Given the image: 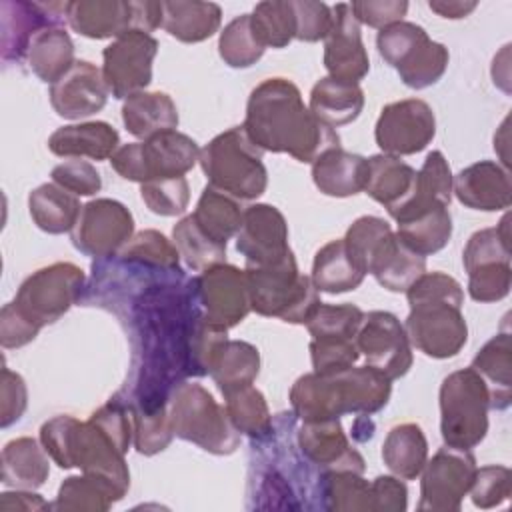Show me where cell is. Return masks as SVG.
I'll return each mask as SVG.
<instances>
[{"label": "cell", "instance_id": "obj_10", "mask_svg": "<svg viewBox=\"0 0 512 512\" xmlns=\"http://www.w3.org/2000/svg\"><path fill=\"white\" fill-rule=\"evenodd\" d=\"M84 272L72 262H54L32 272L18 288L12 304L36 326L62 318L78 300L84 288Z\"/></svg>", "mask_w": 512, "mask_h": 512}, {"label": "cell", "instance_id": "obj_12", "mask_svg": "<svg viewBox=\"0 0 512 512\" xmlns=\"http://www.w3.org/2000/svg\"><path fill=\"white\" fill-rule=\"evenodd\" d=\"M470 450L446 446L426 460L420 476V512H458L476 474Z\"/></svg>", "mask_w": 512, "mask_h": 512}, {"label": "cell", "instance_id": "obj_45", "mask_svg": "<svg viewBox=\"0 0 512 512\" xmlns=\"http://www.w3.org/2000/svg\"><path fill=\"white\" fill-rule=\"evenodd\" d=\"M134 422V448L144 456H154L162 452L174 438L170 424L168 402L144 404L138 402L130 406Z\"/></svg>", "mask_w": 512, "mask_h": 512}, {"label": "cell", "instance_id": "obj_6", "mask_svg": "<svg viewBox=\"0 0 512 512\" xmlns=\"http://www.w3.org/2000/svg\"><path fill=\"white\" fill-rule=\"evenodd\" d=\"M250 306L256 314L280 318L288 324H306L320 304L310 276L298 270L294 252L270 266L246 268Z\"/></svg>", "mask_w": 512, "mask_h": 512}, {"label": "cell", "instance_id": "obj_4", "mask_svg": "<svg viewBox=\"0 0 512 512\" xmlns=\"http://www.w3.org/2000/svg\"><path fill=\"white\" fill-rule=\"evenodd\" d=\"M40 444L60 468H80L84 474L106 480L124 498L130 488V472L124 452L90 418L54 416L40 428Z\"/></svg>", "mask_w": 512, "mask_h": 512}, {"label": "cell", "instance_id": "obj_21", "mask_svg": "<svg viewBox=\"0 0 512 512\" xmlns=\"http://www.w3.org/2000/svg\"><path fill=\"white\" fill-rule=\"evenodd\" d=\"M108 86L102 70L88 60H76L74 66L50 86V104L66 120H80L100 112L108 100Z\"/></svg>", "mask_w": 512, "mask_h": 512}, {"label": "cell", "instance_id": "obj_1", "mask_svg": "<svg viewBox=\"0 0 512 512\" xmlns=\"http://www.w3.org/2000/svg\"><path fill=\"white\" fill-rule=\"evenodd\" d=\"M242 128L260 150L286 152L308 164L340 146L336 130L310 112L298 86L288 78H266L250 92Z\"/></svg>", "mask_w": 512, "mask_h": 512}, {"label": "cell", "instance_id": "obj_58", "mask_svg": "<svg viewBox=\"0 0 512 512\" xmlns=\"http://www.w3.org/2000/svg\"><path fill=\"white\" fill-rule=\"evenodd\" d=\"M52 182L76 196H92L100 192V172L86 160H66L52 168Z\"/></svg>", "mask_w": 512, "mask_h": 512}, {"label": "cell", "instance_id": "obj_38", "mask_svg": "<svg viewBox=\"0 0 512 512\" xmlns=\"http://www.w3.org/2000/svg\"><path fill=\"white\" fill-rule=\"evenodd\" d=\"M242 214L244 210H240L236 198L222 190L206 186L196 202L192 218L206 236L226 246V242L238 234Z\"/></svg>", "mask_w": 512, "mask_h": 512}, {"label": "cell", "instance_id": "obj_25", "mask_svg": "<svg viewBox=\"0 0 512 512\" xmlns=\"http://www.w3.org/2000/svg\"><path fill=\"white\" fill-rule=\"evenodd\" d=\"M368 158L338 148H330L312 162L314 186L334 198L354 196L364 190Z\"/></svg>", "mask_w": 512, "mask_h": 512}, {"label": "cell", "instance_id": "obj_52", "mask_svg": "<svg viewBox=\"0 0 512 512\" xmlns=\"http://www.w3.org/2000/svg\"><path fill=\"white\" fill-rule=\"evenodd\" d=\"M140 196L150 212L158 216H178L188 208L190 186L184 176L154 178L140 184Z\"/></svg>", "mask_w": 512, "mask_h": 512}, {"label": "cell", "instance_id": "obj_33", "mask_svg": "<svg viewBox=\"0 0 512 512\" xmlns=\"http://www.w3.org/2000/svg\"><path fill=\"white\" fill-rule=\"evenodd\" d=\"M472 368L486 382L490 392V408L504 410L510 406L512 386V342L508 332L492 336L474 356Z\"/></svg>", "mask_w": 512, "mask_h": 512}, {"label": "cell", "instance_id": "obj_61", "mask_svg": "<svg viewBox=\"0 0 512 512\" xmlns=\"http://www.w3.org/2000/svg\"><path fill=\"white\" fill-rule=\"evenodd\" d=\"M40 332L32 320H28L12 302L0 310V344L2 348H22L32 342Z\"/></svg>", "mask_w": 512, "mask_h": 512}, {"label": "cell", "instance_id": "obj_35", "mask_svg": "<svg viewBox=\"0 0 512 512\" xmlns=\"http://www.w3.org/2000/svg\"><path fill=\"white\" fill-rule=\"evenodd\" d=\"M382 460L400 480H416L428 460V442L422 428L414 422L394 426L384 438Z\"/></svg>", "mask_w": 512, "mask_h": 512}, {"label": "cell", "instance_id": "obj_9", "mask_svg": "<svg viewBox=\"0 0 512 512\" xmlns=\"http://www.w3.org/2000/svg\"><path fill=\"white\" fill-rule=\"evenodd\" d=\"M200 158L198 144L178 132H160L142 142L122 144L110 158L112 168L130 182H148L154 178H176L190 172Z\"/></svg>", "mask_w": 512, "mask_h": 512}, {"label": "cell", "instance_id": "obj_27", "mask_svg": "<svg viewBox=\"0 0 512 512\" xmlns=\"http://www.w3.org/2000/svg\"><path fill=\"white\" fill-rule=\"evenodd\" d=\"M416 184V170L390 154H376L368 158V174L364 192L382 204L388 214L394 212L412 194Z\"/></svg>", "mask_w": 512, "mask_h": 512}, {"label": "cell", "instance_id": "obj_49", "mask_svg": "<svg viewBox=\"0 0 512 512\" xmlns=\"http://www.w3.org/2000/svg\"><path fill=\"white\" fill-rule=\"evenodd\" d=\"M364 312L354 304H324L320 302L306 328L314 340H356Z\"/></svg>", "mask_w": 512, "mask_h": 512}, {"label": "cell", "instance_id": "obj_54", "mask_svg": "<svg viewBox=\"0 0 512 512\" xmlns=\"http://www.w3.org/2000/svg\"><path fill=\"white\" fill-rule=\"evenodd\" d=\"M510 482H512V474H510V468L506 466L490 464V466L476 468L474 482L470 486L472 504L482 510L504 504L512 492Z\"/></svg>", "mask_w": 512, "mask_h": 512}, {"label": "cell", "instance_id": "obj_29", "mask_svg": "<svg viewBox=\"0 0 512 512\" xmlns=\"http://www.w3.org/2000/svg\"><path fill=\"white\" fill-rule=\"evenodd\" d=\"M122 122L126 130L148 140L160 132L176 130L178 110L174 100L166 92H136L122 104Z\"/></svg>", "mask_w": 512, "mask_h": 512}, {"label": "cell", "instance_id": "obj_44", "mask_svg": "<svg viewBox=\"0 0 512 512\" xmlns=\"http://www.w3.org/2000/svg\"><path fill=\"white\" fill-rule=\"evenodd\" d=\"M172 240L178 254L184 258L188 268L202 272L210 266L222 264L226 260V246L214 242L206 236L200 226L194 222L192 214L184 216L172 228Z\"/></svg>", "mask_w": 512, "mask_h": 512}, {"label": "cell", "instance_id": "obj_37", "mask_svg": "<svg viewBox=\"0 0 512 512\" xmlns=\"http://www.w3.org/2000/svg\"><path fill=\"white\" fill-rule=\"evenodd\" d=\"M426 272V258L410 250L394 232L374 258L368 274L390 292H406Z\"/></svg>", "mask_w": 512, "mask_h": 512}, {"label": "cell", "instance_id": "obj_47", "mask_svg": "<svg viewBox=\"0 0 512 512\" xmlns=\"http://www.w3.org/2000/svg\"><path fill=\"white\" fill-rule=\"evenodd\" d=\"M448 60V48L428 38L396 68V72L408 88L422 90L436 84L444 76Z\"/></svg>", "mask_w": 512, "mask_h": 512}, {"label": "cell", "instance_id": "obj_40", "mask_svg": "<svg viewBox=\"0 0 512 512\" xmlns=\"http://www.w3.org/2000/svg\"><path fill=\"white\" fill-rule=\"evenodd\" d=\"M258 372H260L258 348L244 340H226L210 366V376L214 378L222 396L252 384Z\"/></svg>", "mask_w": 512, "mask_h": 512}, {"label": "cell", "instance_id": "obj_63", "mask_svg": "<svg viewBox=\"0 0 512 512\" xmlns=\"http://www.w3.org/2000/svg\"><path fill=\"white\" fill-rule=\"evenodd\" d=\"M52 504H48L40 494H34L32 490H18L14 492H2L0 494V510L2 512H14V510H50Z\"/></svg>", "mask_w": 512, "mask_h": 512}, {"label": "cell", "instance_id": "obj_36", "mask_svg": "<svg viewBox=\"0 0 512 512\" xmlns=\"http://www.w3.org/2000/svg\"><path fill=\"white\" fill-rule=\"evenodd\" d=\"M364 276L366 274L352 260L344 240L340 238V240H330L316 252L310 280L318 292L342 294V292L356 290L362 284Z\"/></svg>", "mask_w": 512, "mask_h": 512}, {"label": "cell", "instance_id": "obj_15", "mask_svg": "<svg viewBox=\"0 0 512 512\" xmlns=\"http://www.w3.org/2000/svg\"><path fill=\"white\" fill-rule=\"evenodd\" d=\"M436 134V116L428 102L406 98L380 110L374 138L382 154L410 156L422 152Z\"/></svg>", "mask_w": 512, "mask_h": 512}, {"label": "cell", "instance_id": "obj_46", "mask_svg": "<svg viewBox=\"0 0 512 512\" xmlns=\"http://www.w3.org/2000/svg\"><path fill=\"white\" fill-rule=\"evenodd\" d=\"M250 24L264 48H284L296 34L290 0L258 2L250 14Z\"/></svg>", "mask_w": 512, "mask_h": 512}, {"label": "cell", "instance_id": "obj_42", "mask_svg": "<svg viewBox=\"0 0 512 512\" xmlns=\"http://www.w3.org/2000/svg\"><path fill=\"white\" fill-rule=\"evenodd\" d=\"M224 398L228 418L240 434H246L252 440H264L270 436L272 416L266 398L258 388L248 384L224 394Z\"/></svg>", "mask_w": 512, "mask_h": 512}, {"label": "cell", "instance_id": "obj_31", "mask_svg": "<svg viewBox=\"0 0 512 512\" xmlns=\"http://www.w3.org/2000/svg\"><path fill=\"white\" fill-rule=\"evenodd\" d=\"M50 474L48 452L30 436L10 440L2 448V484L18 490L40 488Z\"/></svg>", "mask_w": 512, "mask_h": 512}, {"label": "cell", "instance_id": "obj_23", "mask_svg": "<svg viewBox=\"0 0 512 512\" xmlns=\"http://www.w3.org/2000/svg\"><path fill=\"white\" fill-rule=\"evenodd\" d=\"M452 194L472 210H506L512 202L508 170L492 160L474 162L452 178Z\"/></svg>", "mask_w": 512, "mask_h": 512}, {"label": "cell", "instance_id": "obj_51", "mask_svg": "<svg viewBox=\"0 0 512 512\" xmlns=\"http://www.w3.org/2000/svg\"><path fill=\"white\" fill-rule=\"evenodd\" d=\"M124 262L142 264L148 268L180 272V254L170 240L158 230H142L130 238L120 250Z\"/></svg>", "mask_w": 512, "mask_h": 512}, {"label": "cell", "instance_id": "obj_5", "mask_svg": "<svg viewBox=\"0 0 512 512\" xmlns=\"http://www.w3.org/2000/svg\"><path fill=\"white\" fill-rule=\"evenodd\" d=\"M260 150L242 126L214 136L200 150V166L208 186L230 194L236 200H254L266 192L268 172Z\"/></svg>", "mask_w": 512, "mask_h": 512}, {"label": "cell", "instance_id": "obj_34", "mask_svg": "<svg viewBox=\"0 0 512 512\" xmlns=\"http://www.w3.org/2000/svg\"><path fill=\"white\" fill-rule=\"evenodd\" d=\"M28 210L34 224L48 234L72 232L82 212L78 196L58 184H40L28 196Z\"/></svg>", "mask_w": 512, "mask_h": 512}, {"label": "cell", "instance_id": "obj_39", "mask_svg": "<svg viewBox=\"0 0 512 512\" xmlns=\"http://www.w3.org/2000/svg\"><path fill=\"white\" fill-rule=\"evenodd\" d=\"M396 236L424 258L440 252L452 236V216L448 206L430 208L400 220Z\"/></svg>", "mask_w": 512, "mask_h": 512}, {"label": "cell", "instance_id": "obj_32", "mask_svg": "<svg viewBox=\"0 0 512 512\" xmlns=\"http://www.w3.org/2000/svg\"><path fill=\"white\" fill-rule=\"evenodd\" d=\"M26 60L30 70L52 86L74 66V42L60 24L46 26L30 40Z\"/></svg>", "mask_w": 512, "mask_h": 512}, {"label": "cell", "instance_id": "obj_7", "mask_svg": "<svg viewBox=\"0 0 512 512\" xmlns=\"http://www.w3.org/2000/svg\"><path fill=\"white\" fill-rule=\"evenodd\" d=\"M168 414L174 436L210 454L228 456L240 444V432L230 422L226 408L200 384H176L168 400Z\"/></svg>", "mask_w": 512, "mask_h": 512}, {"label": "cell", "instance_id": "obj_11", "mask_svg": "<svg viewBox=\"0 0 512 512\" xmlns=\"http://www.w3.org/2000/svg\"><path fill=\"white\" fill-rule=\"evenodd\" d=\"M66 22L86 38H118L130 30L152 32L162 26V2L76 0L68 2Z\"/></svg>", "mask_w": 512, "mask_h": 512}, {"label": "cell", "instance_id": "obj_57", "mask_svg": "<svg viewBox=\"0 0 512 512\" xmlns=\"http://www.w3.org/2000/svg\"><path fill=\"white\" fill-rule=\"evenodd\" d=\"M296 24V40L318 42L324 40L332 28V8L314 0H290Z\"/></svg>", "mask_w": 512, "mask_h": 512}, {"label": "cell", "instance_id": "obj_60", "mask_svg": "<svg viewBox=\"0 0 512 512\" xmlns=\"http://www.w3.org/2000/svg\"><path fill=\"white\" fill-rule=\"evenodd\" d=\"M358 24L370 28H386L394 22H400L408 12V2L404 0H354L350 4Z\"/></svg>", "mask_w": 512, "mask_h": 512}, {"label": "cell", "instance_id": "obj_64", "mask_svg": "<svg viewBox=\"0 0 512 512\" xmlns=\"http://www.w3.org/2000/svg\"><path fill=\"white\" fill-rule=\"evenodd\" d=\"M430 10L436 12L442 18H450V20H458V18H466L472 10H476V2H468V0H430L428 2Z\"/></svg>", "mask_w": 512, "mask_h": 512}, {"label": "cell", "instance_id": "obj_26", "mask_svg": "<svg viewBox=\"0 0 512 512\" xmlns=\"http://www.w3.org/2000/svg\"><path fill=\"white\" fill-rule=\"evenodd\" d=\"M452 170L448 166V160L440 150L428 152L422 168L416 172V184L412 194L406 198L404 204H400L390 216L400 222L412 214L438 208V206H450L452 200Z\"/></svg>", "mask_w": 512, "mask_h": 512}, {"label": "cell", "instance_id": "obj_53", "mask_svg": "<svg viewBox=\"0 0 512 512\" xmlns=\"http://www.w3.org/2000/svg\"><path fill=\"white\" fill-rule=\"evenodd\" d=\"M428 38L430 36L422 26L400 20L378 32L376 46L384 62L390 64L392 68H398Z\"/></svg>", "mask_w": 512, "mask_h": 512}, {"label": "cell", "instance_id": "obj_14", "mask_svg": "<svg viewBox=\"0 0 512 512\" xmlns=\"http://www.w3.org/2000/svg\"><path fill=\"white\" fill-rule=\"evenodd\" d=\"M132 234V212L112 198H96L84 204L70 232L74 248L92 258L114 256L130 242Z\"/></svg>", "mask_w": 512, "mask_h": 512}, {"label": "cell", "instance_id": "obj_20", "mask_svg": "<svg viewBox=\"0 0 512 512\" xmlns=\"http://www.w3.org/2000/svg\"><path fill=\"white\" fill-rule=\"evenodd\" d=\"M68 2H12L4 0L0 4V42L2 60L20 62L26 58L30 40L34 34L46 26H56L66 20Z\"/></svg>", "mask_w": 512, "mask_h": 512}, {"label": "cell", "instance_id": "obj_43", "mask_svg": "<svg viewBox=\"0 0 512 512\" xmlns=\"http://www.w3.org/2000/svg\"><path fill=\"white\" fill-rule=\"evenodd\" d=\"M320 496L324 508L336 512H372L370 482L358 472L334 470L322 472Z\"/></svg>", "mask_w": 512, "mask_h": 512}, {"label": "cell", "instance_id": "obj_8", "mask_svg": "<svg viewBox=\"0 0 512 512\" xmlns=\"http://www.w3.org/2000/svg\"><path fill=\"white\" fill-rule=\"evenodd\" d=\"M490 392L470 366L448 374L440 386V432L446 446L472 450L488 432Z\"/></svg>", "mask_w": 512, "mask_h": 512}, {"label": "cell", "instance_id": "obj_55", "mask_svg": "<svg viewBox=\"0 0 512 512\" xmlns=\"http://www.w3.org/2000/svg\"><path fill=\"white\" fill-rule=\"evenodd\" d=\"M512 282L510 262L478 266L468 272V294L476 302H498L508 296Z\"/></svg>", "mask_w": 512, "mask_h": 512}, {"label": "cell", "instance_id": "obj_62", "mask_svg": "<svg viewBox=\"0 0 512 512\" xmlns=\"http://www.w3.org/2000/svg\"><path fill=\"white\" fill-rule=\"evenodd\" d=\"M372 512H404L408 490L398 476H378L370 482Z\"/></svg>", "mask_w": 512, "mask_h": 512}, {"label": "cell", "instance_id": "obj_16", "mask_svg": "<svg viewBox=\"0 0 512 512\" xmlns=\"http://www.w3.org/2000/svg\"><path fill=\"white\" fill-rule=\"evenodd\" d=\"M192 286L202 316L216 326L230 330L252 310L246 274L232 264L222 262L202 270L200 276L192 280Z\"/></svg>", "mask_w": 512, "mask_h": 512}, {"label": "cell", "instance_id": "obj_41", "mask_svg": "<svg viewBox=\"0 0 512 512\" xmlns=\"http://www.w3.org/2000/svg\"><path fill=\"white\" fill-rule=\"evenodd\" d=\"M122 496L106 480L90 474L68 476L60 488L52 510L62 512H104Z\"/></svg>", "mask_w": 512, "mask_h": 512}, {"label": "cell", "instance_id": "obj_22", "mask_svg": "<svg viewBox=\"0 0 512 512\" xmlns=\"http://www.w3.org/2000/svg\"><path fill=\"white\" fill-rule=\"evenodd\" d=\"M296 444L304 458L322 468V472L348 470L362 474L366 470L364 458L350 446L340 418L302 422L296 432Z\"/></svg>", "mask_w": 512, "mask_h": 512}, {"label": "cell", "instance_id": "obj_19", "mask_svg": "<svg viewBox=\"0 0 512 512\" xmlns=\"http://www.w3.org/2000/svg\"><path fill=\"white\" fill-rule=\"evenodd\" d=\"M332 18V28L324 38V66L330 78L358 84L370 70L360 24L346 2L332 6Z\"/></svg>", "mask_w": 512, "mask_h": 512}, {"label": "cell", "instance_id": "obj_18", "mask_svg": "<svg viewBox=\"0 0 512 512\" xmlns=\"http://www.w3.org/2000/svg\"><path fill=\"white\" fill-rule=\"evenodd\" d=\"M236 250L244 256L246 268L280 262L292 252L284 214L272 204L248 206L236 234Z\"/></svg>", "mask_w": 512, "mask_h": 512}, {"label": "cell", "instance_id": "obj_3", "mask_svg": "<svg viewBox=\"0 0 512 512\" xmlns=\"http://www.w3.org/2000/svg\"><path fill=\"white\" fill-rule=\"evenodd\" d=\"M392 392V380L372 366H352L336 374L308 372L290 388L292 412L302 422L330 420L344 414H376Z\"/></svg>", "mask_w": 512, "mask_h": 512}, {"label": "cell", "instance_id": "obj_30", "mask_svg": "<svg viewBox=\"0 0 512 512\" xmlns=\"http://www.w3.org/2000/svg\"><path fill=\"white\" fill-rule=\"evenodd\" d=\"M222 22V10L214 2L176 0L162 2V26L172 38L194 44L214 36Z\"/></svg>", "mask_w": 512, "mask_h": 512}, {"label": "cell", "instance_id": "obj_28", "mask_svg": "<svg viewBox=\"0 0 512 512\" xmlns=\"http://www.w3.org/2000/svg\"><path fill=\"white\" fill-rule=\"evenodd\" d=\"M308 108L322 124L338 128L360 116L364 108V92L360 84L324 76L312 86Z\"/></svg>", "mask_w": 512, "mask_h": 512}, {"label": "cell", "instance_id": "obj_2", "mask_svg": "<svg viewBox=\"0 0 512 512\" xmlns=\"http://www.w3.org/2000/svg\"><path fill=\"white\" fill-rule=\"evenodd\" d=\"M406 298L410 312L404 330L410 344L430 358L456 356L468 340L460 282L444 272H424L406 290Z\"/></svg>", "mask_w": 512, "mask_h": 512}, {"label": "cell", "instance_id": "obj_59", "mask_svg": "<svg viewBox=\"0 0 512 512\" xmlns=\"http://www.w3.org/2000/svg\"><path fill=\"white\" fill-rule=\"evenodd\" d=\"M28 406L26 382L18 372L2 366L0 374V426L8 428L18 422Z\"/></svg>", "mask_w": 512, "mask_h": 512}, {"label": "cell", "instance_id": "obj_56", "mask_svg": "<svg viewBox=\"0 0 512 512\" xmlns=\"http://www.w3.org/2000/svg\"><path fill=\"white\" fill-rule=\"evenodd\" d=\"M310 358L316 374H336L352 368L360 352L356 340H310Z\"/></svg>", "mask_w": 512, "mask_h": 512}, {"label": "cell", "instance_id": "obj_24", "mask_svg": "<svg viewBox=\"0 0 512 512\" xmlns=\"http://www.w3.org/2000/svg\"><path fill=\"white\" fill-rule=\"evenodd\" d=\"M120 136L116 128L108 122H80L68 124L54 130L48 138V150L64 158H82L106 160L120 148Z\"/></svg>", "mask_w": 512, "mask_h": 512}, {"label": "cell", "instance_id": "obj_13", "mask_svg": "<svg viewBox=\"0 0 512 512\" xmlns=\"http://www.w3.org/2000/svg\"><path fill=\"white\" fill-rule=\"evenodd\" d=\"M158 52V40L142 30H130L114 38L102 52V76L110 94L126 100L144 92L152 82V64Z\"/></svg>", "mask_w": 512, "mask_h": 512}, {"label": "cell", "instance_id": "obj_48", "mask_svg": "<svg viewBox=\"0 0 512 512\" xmlns=\"http://www.w3.org/2000/svg\"><path fill=\"white\" fill-rule=\"evenodd\" d=\"M392 236L394 232L386 220L378 216H360L350 224L342 240L358 268L364 274H368L374 258L380 254V250Z\"/></svg>", "mask_w": 512, "mask_h": 512}, {"label": "cell", "instance_id": "obj_17", "mask_svg": "<svg viewBox=\"0 0 512 512\" xmlns=\"http://www.w3.org/2000/svg\"><path fill=\"white\" fill-rule=\"evenodd\" d=\"M356 348L368 366L384 372L390 380L406 376L414 362L404 324L384 310L364 314L356 334Z\"/></svg>", "mask_w": 512, "mask_h": 512}, {"label": "cell", "instance_id": "obj_50", "mask_svg": "<svg viewBox=\"0 0 512 512\" xmlns=\"http://www.w3.org/2000/svg\"><path fill=\"white\" fill-rule=\"evenodd\" d=\"M264 50L266 48L252 30L250 14L236 16L220 32L218 52L224 64H228L230 68H248L256 64L262 58Z\"/></svg>", "mask_w": 512, "mask_h": 512}]
</instances>
